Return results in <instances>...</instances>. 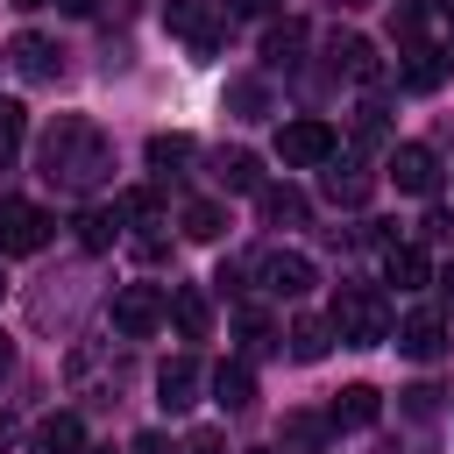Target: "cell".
<instances>
[{"label":"cell","mask_w":454,"mask_h":454,"mask_svg":"<svg viewBox=\"0 0 454 454\" xmlns=\"http://www.w3.org/2000/svg\"><path fill=\"white\" fill-rule=\"evenodd\" d=\"M43 177L57 184V192H92V184H106L114 177V149H106V135L92 128V121H57L50 135H43Z\"/></svg>","instance_id":"obj_1"},{"label":"cell","mask_w":454,"mask_h":454,"mask_svg":"<svg viewBox=\"0 0 454 454\" xmlns=\"http://www.w3.org/2000/svg\"><path fill=\"white\" fill-rule=\"evenodd\" d=\"M326 326L348 348H376V340H390V305H383L376 284H340L333 305H326Z\"/></svg>","instance_id":"obj_2"},{"label":"cell","mask_w":454,"mask_h":454,"mask_svg":"<svg viewBox=\"0 0 454 454\" xmlns=\"http://www.w3.org/2000/svg\"><path fill=\"white\" fill-rule=\"evenodd\" d=\"M163 28L192 50V57H213L227 43V7L220 0H163Z\"/></svg>","instance_id":"obj_3"},{"label":"cell","mask_w":454,"mask_h":454,"mask_svg":"<svg viewBox=\"0 0 454 454\" xmlns=\"http://www.w3.org/2000/svg\"><path fill=\"white\" fill-rule=\"evenodd\" d=\"M333 149H340V135L326 128V121H284L277 128V156L291 163V170H319V163H333Z\"/></svg>","instance_id":"obj_4"},{"label":"cell","mask_w":454,"mask_h":454,"mask_svg":"<svg viewBox=\"0 0 454 454\" xmlns=\"http://www.w3.org/2000/svg\"><path fill=\"white\" fill-rule=\"evenodd\" d=\"M50 213L35 206V199H0V255H35L43 241H50Z\"/></svg>","instance_id":"obj_5"},{"label":"cell","mask_w":454,"mask_h":454,"mask_svg":"<svg viewBox=\"0 0 454 454\" xmlns=\"http://www.w3.org/2000/svg\"><path fill=\"white\" fill-rule=\"evenodd\" d=\"M163 312H170V291H156V284H121V291H114V326H121L128 340L156 333Z\"/></svg>","instance_id":"obj_6"},{"label":"cell","mask_w":454,"mask_h":454,"mask_svg":"<svg viewBox=\"0 0 454 454\" xmlns=\"http://www.w3.org/2000/svg\"><path fill=\"white\" fill-rule=\"evenodd\" d=\"M390 184L426 199V192L440 184V163H433V149H426V142H397V149H390Z\"/></svg>","instance_id":"obj_7"},{"label":"cell","mask_w":454,"mask_h":454,"mask_svg":"<svg viewBox=\"0 0 454 454\" xmlns=\"http://www.w3.org/2000/svg\"><path fill=\"white\" fill-rule=\"evenodd\" d=\"M262 291H270V298H305V291H312V262L291 255V248L262 255Z\"/></svg>","instance_id":"obj_8"},{"label":"cell","mask_w":454,"mask_h":454,"mask_svg":"<svg viewBox=\"0 0 454 454\" xmlns=\"http://www.w3.org/2000/svg\"><path fill=\"white\" fill-rule=\"evenodd\" d=\"M333 71L355 78V85H376V78H383V57H376L369 35H333Z\"/></svg>","instance_id":"obj_9"},{"label":"cell","mask_w":454,"mask_h":454,"mask_svg":"<svg viewBox=\"0 0 454 454\" xmlns=\"http://www.w3.org/2000/svg\"><path fill=\"white\" fill-rule=\"evenodd\" d=\"M383 284H397V291H426V284H433V262H426V248H411V241H390V255H383Z\"/></svg>","instance_id":"obj_10"},{"label":"cell","mask_w":454,"mask_h":454,"mask_svg":"<svg viewBox=\"0 0 454 454\" xmlns=\"http://www.w3.org/2000/svg\"><path fill=\"white\" fill-rule=\"evenodd\" d=\"M163 319H177V333H184V340H206V333H213V305H206V291H199V284H177Z\"/></svg>","instance_id":"obj_11"},{"label":"cell","mask_w":454,"mask_h":454,"mask_svg":"<svg viewBox=\"0 0 454 454\" xmlns=\"http://www.w3.org/2000/svg\"><path fill=\"white\" fill-rule=\"evenodd\" d=\"M397 348H404L411 362H433V355L447 348V319H440V312H411V319L397 326Z\"/></svg>","instance_id":"obj_12"},{"label":"cell","mask_w":454,"mask_h":454,"mask_svg":"<svg viewBox=\"0 0 454 454\" xmlns=\"http://www.w3.org/2000/svg\"><path fill=\"white\" fill-rule=\"evenodd\" d=\"M7 64L43 85V78H57V43H50V35H14V43H7Z\"/></svg>","instance_id":"obj_13"},{"label":"cell","mask_w":454,"mask_h":454,"mask_svg":"<svg viewBox=\"0 0 454 454\" xmlns=\"http://www.w3.org/2000/svg\"><path fill=\"white\" fill-rule=\"evenodd\" d=\"M156 390H163V411H184V404L199 397V362H192V355H170V362L156 369Z\"/></svg>","instance_id":"obj_14"},{"label":"cell","mask_w":454,"mask_h":454,"mask_svg":"<svg viewBox=\"0 0 454 454\" xmlns=\"http://www.w3.org/2000/svg\"><path fill=\"white\" fill-rule=\"evenodd\" d=\"M376 411H383V397H376L369 383H348V390L333 397V411H326V426H376Z\"/></svg>","instance_id":"obj_15"},{"label":"cell","mask_w":454,"mask_h":454,"mask_svg":"<svg viewBox=\"0 0 454 454\" xmlns=\"http://www.w3.org/2000/svg\"><path fill=\"white\" fill-rule=\"evenodd\" d=\"M255 206H262L270 227H298V220H305V192H298V184H262Z\"/></svg>","instance_id":"obj_16"},{"label":"cell","mask_w":454,"mask_h":454,"mask_svg":"<svg viewBox=\"0 0 454 454\" xmlns=\"http://www.w3.org/2000/svg\"><path fill=\"white\" fill-rule=\"evenodd\" d=\"M213 397H220L227 411H248V404H255V376H248V362H220V369H213Z\"/></svg>","instance_id":"obj_17"},{"label":"cell","mask_w":454,"mask_h":454,"mask_svg":"<svg viewBox=\"0 0 454 454\" xmlns=\"http://www.w3.org/2000/svg\"><path fill=\"white\" fill-rule=\"evenodd\" d=\"M35 447H43V454H85V426H78L71 411H50V419L35 426Z\"/></svg>","instance_id":"obj_18"},{"label":"cell","mask_w":454,"mask_h":454,"mask_svg":"<svg viewBox=\"0 0 454 454\" xmlns=\"http://www.w3.org/2000/svg\"><path fill=\"white\" fill-rule=\"evenodd\" d=\"M411 92H433L447 78V50H404V71H397Z\"/></svg>","instance_id":"obj_19"},{"label":"cell","mask_w":454,"mask_h":454,"mask_svg":"<svg viewBox=\"0 0 454 454\" xmlns=\"http://www.w3.org/2000/svg\"><path fill=\"white\" fill-rule=\"evenodd\" d=\"M21 142H28V106L21 99H0V170L21 156Z\"/></svg>","instance_id":"obj_20"},{"label":"cell","mask_w":454,"mask_h":454,"mask_svg":"<svg viewBox=\"0 0 454 454\" xmlns=\"http://www.w3.org/2000/svg\"><path fill=\"white\" fill-rule=\"evenodd\" d=\"M220 184H227V192H262V163H255L248 149H227V156H220Z\"/></svg>","instance_id":"obj_21"},{"label":"cell","mask_w":454,"mask_h":454,"mask_svg":"<svg viewBox=\"0 0 454 454\" xmlns=\"http://www.w3.org/2000/svg\"><path fill=\"white\" fill-rule=\"evenodd\" d=\"M326 199H333V206H362V199H369V170L333 163V170H326Z\"/></svg>","instance_id":"obj_22"},{"label":"cell","mask_w":454,"mask_h":454,"mask_svg":"<svg viewBox=\"0 0 454 454\" xmlns=\"http://www.w3.org/2000/svg\"><path fill=\"white\" fill-rule=\"evenodd\" d=\"M177 220H184V234H192V241H220V234H227V213H220L213 199H192Z\"/></svg>","instance_id":"obj_23"},{"label":"cell","mask_w":454,"mask_h":454,"mask_svg":"<svg viewBox=\"0 0 454 454\" xmlns=\"http://www.w3.org/2000/svg\"><path fill=\"white\" fill-rule=\"evenodd\" d=\"M326 340H333V326H326V319H291V362H319V355H326Z\"/></svg>","instance_id":"obj_24"},{"label":"cell","mask_w":454,"mask_h":454,"mask_svg":"<svg viewBox=\"0 0 454 454\" xmlns=\"http://www.w3.org/2000/svg\"><path fill=\"white\" fill-rule=\"evenodd\" d=\"M390 35H397V50H426V7L404 0V7L390 14Z\"/></svg>","instance_id":"obj_25"},{"label":"cell","mask_w":454,"mask_h":454,"mask_svg":"<svg viewBox=\"0 0 454 454\" xmlns=\"http://www.w3.org/2000/svg\"><path fill=\"white\" fill-rule=\"evenodd\" d=\"M298 50H305V21H284V28L262 35V57L270 64H298Z\"/></svg>","instance_id":"obj_26"},{"label":"cell","mask_w":454,"mask_h":454,"mask_svg":"<svg viewBox=\"0 0 454 454\" xmlns=\"http://www.w3.org/2000/svg\"><path fill=\"white\" fill-rule=\"evenodd\" d=\"M114 234H121V220H114V213H99V206H92V213H78V241H85L92 255H99V248H114Z\"/></svg>","instance_id":"obj_27"},{"label":"cell","mask_w":454,"mask_h":454,"mask_svg":"<svg viewBox=\"0 0 454 454\" xmlns=\"http://www.w3.org/2000/svg\"><path fill=\"white\" fill-rule=\"evenodd\" d=\"M192 156V135H156L149 142V163H184Z\"/></svg>","instance_id":"obj_28"},{"label":"cell","mask_w":454,"mask_h":454,"mask_svg":"<svg viewBox=\"0 0 454 454\" xmlns=\"http://www.w3.org/2000/svg\"><path fill=\"white\" fill-rule=\"evenodd\" d=\"M284 440H298V447H319V440H326V419H284Z\"/></svg>","instance_id":"obj_29"},{"label":"cell","mask_w":454,"mask_h":454,"mask_svg":"<svg viewBox=\"0 0 454 454\" xmlns=\"http://www.w3.org/2000/svg\"><path fill=\"white\" fill-rule=\"evenodd\" d=\"M177 454H227V440H220V433H213V426H192V433H184V447H177Z\"/></svg>","instance_id":"obj_30"},{"label":"cell","mask_w":454,"mask_h":454,"mask_svg":"<svg viewBox=\"0 0 454 454\" xmlns=\"http://www.w3.org/2000/svg\"><path fill=\"white\" fill-rule=\"evenodd\" d=\"M227 99H234V106H241V114H248V121H255V114H262V85H234V92H227Z\"/></svg>","instance_id":"obj_31"},{"label":"cell","mask_w":454,"mask_h":454,"mask_svg":"<svg viewBox=\"0 0 454 454\" xmlns=\"http://www.w3.org/2000/svg\"><path fill=\"white\" fill-rule=\"evenodd\" d=\"M135 454H170V440L163 433H135Z\"/></svg>","instance_id":"obj_32"},{"label":"cell","mask_w":454,"mask_h":454,"mask_svg":"<svg viewBox=\"0 0 454 454\" xmlns=\"http://www.w3.org/2000/svg\"><path fill=\"white\" fill-rule=\"evenodd\" d=\"M227 7H234V14H270L277 0H227Z\"/></svg>","instance_id":"obj_33"},{"label":"cell","mask_w":454,"mask_h":454,"mask_svg":"<svg viewBox=\"0 0 454 454\" xmlns=\"http://www.w3.org/2000/svg\"><path fill=\"white\" fill-rule=\"evenodd\" d=\"M64 14H99V0H57Z\"/></svg>","instance_id":"obj_34"},{"label":"cell","mask_w":454,"mask_h":454,"mask_svg":"<svg viewBox=\"0 0 454 454\" xmlns=\"http://www.w3.org/2000/svg\"><path fill=\"white\" fill-rule=\"evenodd\" d=\"M7 362H14V348H7V333H0V376H7Z\"/></svg>","instance_id":"obj_35"},{"label":"cell","mask_w":454,"mask_h":454,"mask_svg":"<svg viewBox=\"0 0 454 454\" xmlns=\"http://www.w3.org/2000/svg\"><path fill=\"white\" fill-rule=\"evenodd\" d=\"M440 291H447V305H454V270H447V277H440Z\"/></svg>","instance_id":"obj_36"},{"label":"cell","mask_w":454,"mask_h":454,"mask_svg":"<svg viewBox=\"0 0 454 454\" xmlns=\"http://www.w3.org/2000/svg\"><path fill=\"white\" fill-rule=\"evenodd\" d=\"M447 57H454V14H447Z\"/></svg>","instance_id":"obj_37"},{"label":"cell","mask_w":454,"mask_h":454,"mask_svg":"<svg viewBox=\"0 0 454 454\" xmlns=\"http://www.w3.org/2000/svg\"><path fill=\"white\" fill-rule=\"evenodd\" d=\"M14 7H50V0H14Z\"/></svg>","instance_id":"obj_38"},{"label":"cell","mask_w":454,"mask_h":454,"mask_svg":"<svg viewBox=\"0 0 454 454\" xmlns=\"http://www.w3.org/2000/svg\"><path fill=\"white\" fill-rule=\"evenodd\" d=\"M340 7H369V0H340Z\"/></svg>","instance_id":"obj_39"},{"label":"cell","mask_w":454,"mask_h":454,"mask_svg":"<svg viewBox=\"0 0 454 454\" xmlns=\"http://www.w3.org/2000/svg\"><path fill=\"white\" fill-rule=\"evenodd\" d=\"M440 14H454V0H440Z\"/></svg>","instance_id":"obj_40"},{"label":"cell","mask_w":454,"mask_h":454,"mask_svg":"<svg viewBox=\"0 0 454 454\" xmlns=\"http://www.w3.org/2000/svg\"><path fill=\"white\" fill-rule=\"evenodd\" d=\"M85 454H114V447H85Z\"/></svg>","instance_id":"obj_41"},{"label":"cell","mask_w":454,"mask_h":454,"mask_svg":"<svg viewBox=\"0 0 454 454\" xmlns=\"http://www.w3.org/2000/svg\"><path fill=\"white\" fill-rule=\"evenodd\" d=\"M255 454H270V447H255Z\"/></svg>","instance_id":"obj_42"},{"label":"cell","mask_w":454,"mask_h":454,"mask_svg":"<svg viewBox=\"0 0 454 454\" xmlns=\"http://www.w3.org/2000/svg\"><path fill=\"white\" fill-rule=\"evenodd\" d=\"M0 291H7V277H0Z\"/></svg>","instance_id":"obj_43"}]
</instances>
